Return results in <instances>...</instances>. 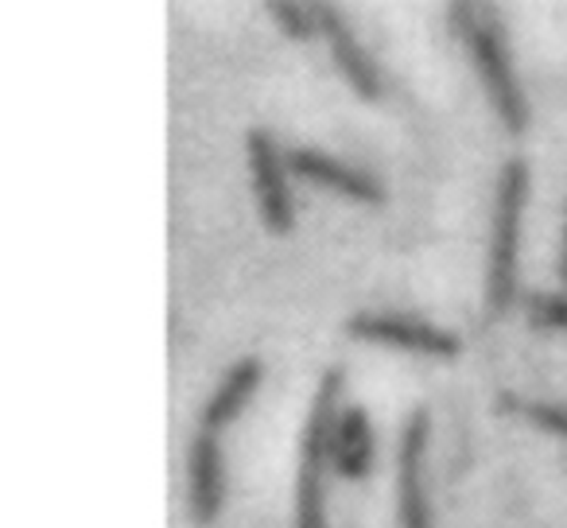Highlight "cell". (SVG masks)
<instances>
[{
    "label": "cell",
    "instance_id": "obj_11",
    "mask_svg": "<svg viewBox=\"0 0 567 528\" xmlns=\"http://www.w3.org/2000/svg\"><path fill=\"white\" fill-rule=\"evenodd\" d=\"M370 466H373L370 420H365L362 408H342L339 420H334V435H331V470L358 482L370 474Z\"/></svg>",
    "mask_w": 567,
    "mask_h": 528
},
{
    "label": "cell",
    "instance_id": "obj_2",
    "mask_svg": "<svg viewBox=\"0 0 567 528\" xmlns=\"http://www.w3.org/2000/svg\"><path fill=\"white\" fill-rule=\"evenodd\" d=\"M528 203V167L509 159L497 175L494 195V226H489V315H505L517 296V245H520V214Z\"/></svg>",
    "mask_w": 567,
    "mask_h": 528
},
{
    "label": "cell",
    "instance_id": "obj_6",
    "mask_svg": "<svg viewBox=\"0 0 567 528\" xmlns=\"http://www.w3.org/2000/svg\"><path fill=\"white\" fill-rule=\"evenodd\" d=\"M354 339L365 342H381V346L393 350H409V354H427V358H455L463 350V342L451 331L432 323H416V319H401V315H358L347 327Z\"/></svg>",
    "mask_w": 567,
    "mask_h": 528
},
{
    "label": "cell",
    "instance_id": "obj_13",
    "mask_svg": "<svg viewBox=\"0 0 567 528\" xmlns=\"http://www.w3.org/2000/svg\"><path fill=\"white\" fill-rule=\"evenodd\" d=\"M528 323L540 331H567V292L559 296H528Z\"/></svg>",
    "mask_w": 567,
    "mask_h": 528
},
{
    "label": "cell",
    "instance_id": "obj_1",
    "mask_svg": "<svg viewBox=\"0 0 567 528\" xmlns=\"http://www.w3.org/2000/svg\"><path fill=\"white\" fill-rule=\"evenodd\" d=\"M451 20H455V32L463 35L466 51H471L474 71H478L482 86L489 94V105L497 110L502 125L513 136H520L528 128V105L517 86V74H513L497 17L482 4H451Z\"/></svg>",
    "mask_w": 567,
    "mask_h": 528
},
{
    "label": "cell",
    "instance_id": "obj_10",
    "mask_svg": "<svg viewBox=\"0 0 567 528\" xmlns=\"http://www.w3.org/2000/svg\"><path fill=\"white\" fill-rule=\"evenodd\" d=\"M260 373L265 370H260L257 358H241V362L229 365L226 377H221V385L214 389L210 404H206V412H203V432L221 435V427H229L237 416H241L245 404H249L252 393H257Z\"/></svg>",
    "mask_w": 567,
    "mask_h": 528
},
{
    "label": "cell",
    "instance_id": "obj_15",
    "mask_svg": "<svg viewBox=\"0 0 567 528\" xmlns=\"http://www.w3.org/2000/svg\"><path fill=\"white\" fill-rule=\"evenodd\" d=\"M559 284L567 292V218H564V234H559Z\"/></svg>",
    "mask_w": 567,
    "mask_h": 528
},
{
    "label": "cell",
    "instance_id": "obj_5",
    "mask_svg": "<svg viewBox=\"0 0 567 528\" xmlns=\"http://www.w3.org/2000/svg\"><path fill=\"white\" fill-rule=\"evenodd\" d=\"M424 451H427V412H412L396 451V517L401 528H432V505L424 489Z\"/></svg>",
    "mask_w": 567,
    "mask_h": 528
},
{
    "label": "cell",
    "instance_id": "obj_9",
    "mask_svg": "<svg viewBox=\"0 0 567 528\" xmlns=\"http://www.w3.org/2000/svg\"><path fill=\"white\" fill-rule=\"evenodd\" d=\"M316 20H319V32H323L327 43H331L334 63H339V71L347 74L350 86L358 90V97L378 102L381 97L378 66L370 63V55H365L362 43L354 40V32L347 28V20L339 17V9H331V4H316Z\"/></svg>",
    "mask_w": 567,
    "mask_h": 528
},
{
    "label": "cell",
    "instance_id": "obj_12",
    "mask_svg": "<svg viewBox=\"0 0 567 528\" xmlns=\"http://www.w3.org/2000/svg\"><path fill=\"white\" fill-rule=\"evenodd\" d=\"M268 12L276 17L280 32H288L292 40H311L319 32V20H316V4H292V0H272Z\"/></svg>",
    "mask_w": 567,
    "mask_h": 528
},
{
    "label": "cell",
    "instance_id": "obj_14",
    "mask_svg": "<svg viewBox=\"0 0 567 528\" xmlns=\"http://www.w3.org/2000/svg\"><path fill=\"white\" fill-rule=\"evenodd\" d=\"M520 412H525V416L533 420L536 427H544V432L567 439V404H540V401H533V404H525Z\"/></svg>",
    "mask_w": 567,
    "mask_h": 528
},
{
    "label": "cell",
    "instance_id": "obj_7",
    "mask_svg": "<svg viewBox=\"0 0 567 528\" xmlns=\"http://www.w3.org/2000/svg\"><path fill=\"white\" fill-rule=\"evenodd\" d=\"M288 172L300 175V179L316 183V187H327L342 198H354V203L365 206H381L385 203V190L373 175L358 172V167L342 164V159L327 156L319 148H292L288 152Z\"/></svg>",
    "mask_w": 567,
    "mask_h": 528
},
{
    "label": "cell",
    "instance_id": "obj_8",
    "mask_svg": "<svg viewBox=\"0 0 567 528\" xmlns=\"http://www.w3.org/2000/svg\"><path fill=\"white\" fill-rule=\"evenodd\" d=\"M187 501L198 525H214L226 501V463H221L218 435L198 432L187 455Z\"/></svg>",
    "mask_w": 567,
    "mask_h": 528
},
{
    "label": "cell",
    "instance_id": "obj_3",
    "mask_svg": "<svg viewBox=\"0 0 567 528\" xmlns=\"http://www.w3.org/2000/svg\"><path fill=\"white\" fill-rule=\"evenodd\" d=\"M347 385L342 370L323 377L311 404L308 432H303V463H300V494H296V528H327L323 513V478L331 470V435L339 420V393Z\"/></svg>",
    "mask_w": 567,
    "mask_h": 528
},
{
    "label": "cell",
    "instance_id": "obj_4",
    "mask_svg": "<svg viewBox=\"0 0 567 528\" xmlns=\"http://www.w3.org/2000/svg\"><path fill=\"white\" fill-rule=\"evenodd\" d=\"M245 148H249V175H252V190H257L260 203V218L272 234H292L296 226V206H292V190H288V159H280V148L272 144V136L252 128L245 136Z\"/></svg>",
    "mask_w": 567,
    "mask_h": 528
}]
</instances>
